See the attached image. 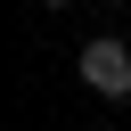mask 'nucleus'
Returning <instances> with one entry per match:
<instances>
[{
	"label": "nucleus",
	"mask_w": 131,
	"mask_h": 131,
	"mask_svg": "<svg viewBox=\"0 0 131 131\" xmlns=\"http://www.w3.org/2000/svg\"><path fill=\"white\" fill-rule=\"evenodd\" d=\"M82 82L98 90V98H131V49L106 33V41H90L82 49Z\"/></svg>",
	"instance_id": "1"
},
{
	"label": "nucleus",
	"mask_w": 131,
	"mask_h": 131,
	"mask_svg": "<svg viewBox=\"0 0 131 131\" xmlns=\"http://www.w3.org/2000/svg\"><path fill=\"white\" fill-rule=\"evenodd\" d=\"M41 8H66V0H41Z\"/></svg>",
	"instance_id": "2"
}]
</instances>
